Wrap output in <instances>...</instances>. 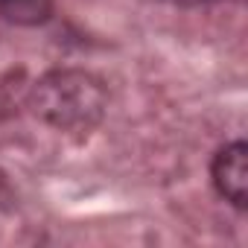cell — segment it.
<instances>
[{"mask_svg": "<svg viewBox=\"0 0 248 248\" xmlns=\"http://www.w3.org/2000/svg\"><path fill=\"white\" fill-rule=\"evenodd\" d=\"M30 108L47 126L67 135L93 132L108 108V93L102 82L76 67H62L44 73L30 91Z\"/></svg>", "mask_w": 248, "mask_h": 248, "instance_id": "cell-1", "label": "cell"}, {"mask_svg": "<svg viewBox=\"0 0 248 248\" xmlns=\"http://www.w3.org/2000/svg\"><path fill=\"white\" fill-rule=\"evenodd\" d=\"M210 181L219 199H225L236 210H245L248 204V143L245 140L225 143L213 155Z\"/></svg>", "mask_w": 248, "mask_h": 248, "instance_id": "cell-2", "label": "cell"}, {"mask_svg": "<svg viewBox=\"0 0 248 248\" xmlns=\"http://www.w3.org/2000/svg\"><path fill=\"white\" fill-rule=\"evenodd\" d=\"M0 15L21 27H35L53 15V0H0Z\"/></svg>", "mask_w": 248, "mask_h": 248, "instance_id": "cell-3", "label": "cell"}, {"mask_svg": "<svg viewBox=\"0 0 248 248\" xmlns=\"http://www.w3.org/2000/svg\"><path fill=\"white\" fill-rule=\"evenodd\" d=\"M172 6H202V3H210V0H167Z\"/></svg>", "mask_w": 248, "mask_h": 248, "instance_id": "cell-4", "label": "cell"}]
</instances>
